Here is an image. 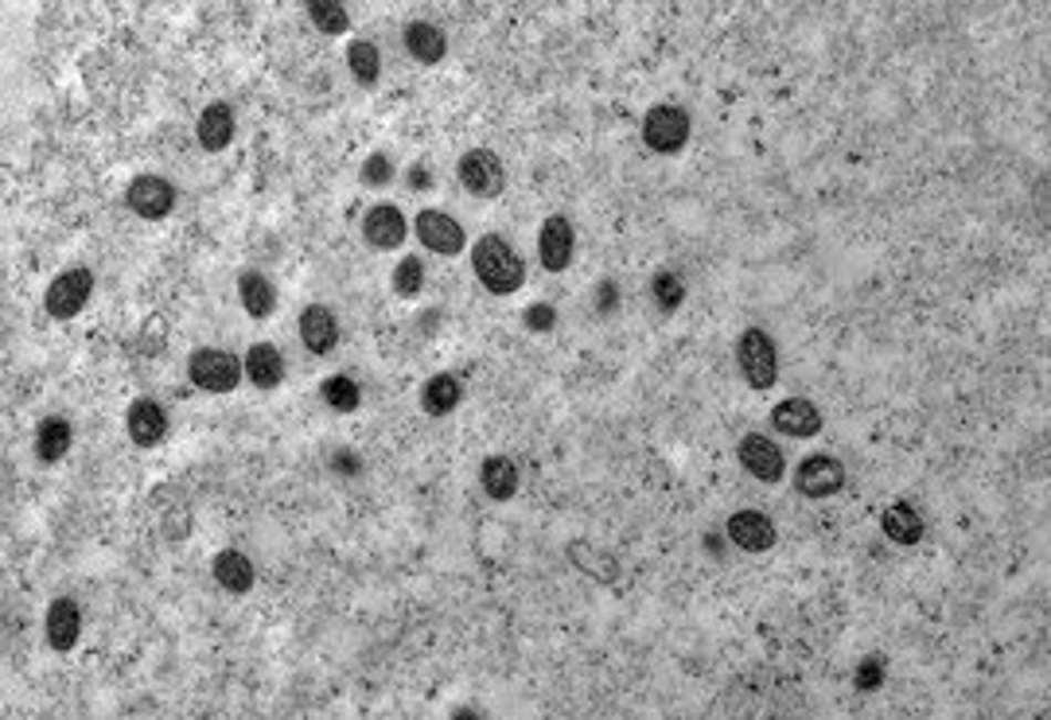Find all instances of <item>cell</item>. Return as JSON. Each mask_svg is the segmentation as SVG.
Wrapping results in <instances>:
<instances>
[{
	"label": "cell",
	"mask_w": 1051,
	"mask_h": 720,
	"mask_svg": "<svg viewBox=\"0 0 1051 720\" xmlns=\"http://www.w3.org/2000/svg\"><path fill=\"white\" fill-rule=\"evenodd\" d=\"M471 269H476L479 284H483L491 296H510V292H518L526 281L522 258H518L507 238L499 234H483L471 246Z\"/></svg>",
	"instance_id": "1"
},
{
	"label": "cell",
	"mask_w": 1051,
	"mask_h": 720,
	"mask_svg": "<svg viewBox=\"0 0 1051 720\" xmlns=\"http://www.w3.org/2000/svg\"><path fill=\"white\" fill-rule=\"evenodd\" d=\"M242 374L246 363L222 347H199L187 358V378L199 389H207V394H230V389H238Z\"/></svg>",
	"instance_id": "2"
},
{
	"label": "cell",
	"mask_w": 1051,
	"mask_h": 720,
	"mask_svg": "<svg viewBox=\"0 0 1051 720\" xmlns=\"http://www.w3.org/2000/svg\"><path fill=\"white\" fill-rule=\"evenodd\" d=\"M736 363H740V374L752 389H771L779 378V351L771 343V335L763 327H748L740 340H736Z\"/></svg>",
	"instance_id": "3"
},
{
	"label": "cell",
	"mask_w": 1051,
	"mask_h": 720,
	"mask_svg": "<svg viewBox=\"0 0 1051 720\" xmlns=\"http://www.w3.org/2000/svg\"><path fill=\"white\" fill-rule=\"evenodd\" d=\"M90 292H94V273L82 265L66 269V273H59L55 281L48 284V296H43V304H48V316L55 320H74L86 307Z\"/></svg>",
	"instance_id": "4"
},
{
	"label": "cell",
	"mask_w": 1051,
	"mask_h": 720,
	"mask_svg": "<svg viewBox=\"0 0 1051 720\" xmlns=\"http://www.w3.org/2000/svg\"><path fill=\"white\" fill-rule=\"evenodd\" d=\"M456 176H460V184L468 187L471 195H479V199H495V195H502V187H507V168H502V160L491 148H471V153H464L460 164H456Z\"/></svg>",
	"instance_id": "5"
},
{
	"label": "cell",
	"mask_w": 1051,
	"mask_h": 720,
	"mask_svg": "<svg viewBox=\"0 0 1051 720\" xmlns=\"http://www.w3.org/2000/svg\"><path fill=\"white\" fill-rule=\"evenodd\" d=\"M643 140L655 153H681L689 145V114L678 106H655L643 117Z\"/></svg>",
	"instance_id": "6"
},
{
	"label": "cell",
	"mask_w": 1051,
	"mask_h": 720,
	"mask_svg": "<svg viewBox=\"0 0 1051 720\" xmlns=\"http://www.w3.org/2000/svg\"><path fill=\"white\" fill-rule=\"evenodd\" d=\"M125 207H129L137 219L156 222L176 207V187L164 176H137L129 184V191H125Z\"/></svg>",
	"instance_id": "7"
},
{
	"label": "cell",
	"mask_w": 1051,
	"mask_h": 720,
	"mask_svg": "<svg viewBox=\"0 0 1051 720\" xmlns=\"http://www.w3.org/2000/svg\"><path fill=\"white\" fill-rule=\"evenodd\" d=\"M573 253H576L573 222H569L565 215H550V219L542 222V234H538V258H542V265L550 269V273H565V269L573 265Z\"/></svg>",
	"instance_id": "8"
},
{
	"label": "cell",
	"mask_w": 1051,
	"mask_h": 720,
	"mask_svg": "<svg viewBox=\"0 0 1051 720\" xmlns=\"http://www.w3.org/2000/svg\"><path fill=\"white\" fill-rule=\"evenodd\" d=\"M794 487H799L807 499H825V494H837L845 487V468H841L833 456H807L794 471Z\"/></svg>",
	"instance_id": "9"
},
{
	"label": "cell",
	"mask_w": 1051,
	"mask_h": 720,
	"mask_svg": "<svg viewBox=\"0 0 1051 720\" xmlns=\"http://www.w3.org/2000/svg\"><path fill=\"white\" fill-rule=\"evenodd\" d=\"M728 542L745 553H768L776 545V522L763 510H736L728 519Z\"/></svg>",
	"instance_id": "10"
},
{
	"label": "cell",
	"mask_w": 1051,
	"mask_h": 720,
	"mask_svg": "<svg viewBox=\"0 0 1051 720\" xmlns=\"http://www.w3.org/2000/svg\"><path fill=\"white\" fill-rule=\"evenodd\" d=\"M736 456H740L745 471H752L760 483H779V479H783V471H787L779 445H776V440H768V437H760V432H752V437L740 440Z\"/></svg>",
	"instance_id": "11"
},
{
	"label": "cell",
	"mask_w": 1051,
	"mask_h": 720,
	"mask_svg": "<svg viewBox=\"0 0 1051 720\" xmlns=\"http://www.w3.org/2000/svg\"><path fill=\"white\" fill-rule=\"evenodd\" d=\"M417 238L425 250L440 253V258H456L464 250V227L440 211H420L417 215Z\"/></svg>",
	"instance_id": "12"
},
{
	"label": "cell",
	"mask_w": 1051,
	"mask_h": 720,
	"mask_svg": "<svg viewBox=\"0 0 1051 720\" xmlns=\"http://www.w3.org/2000/svg\"><path fill=\"white\" fill-rule=\"evenodd\" d=\"M125 429H129L133 445L153 448L160 445L164 432H168V414H164V405L153 401V397H137V401L129 405V414H125Z\"/></svg>",
	"instance_id": "13"
},
{
	"label": "cell",
	"mask_w": 1051,
	"mask_h": 720,
	"mask_svg": "<svg viewBox=\"0 0 1051 720\" xmlns=\"http://www.w3.org/2000/svg\"><path fill=\"white\" fill-rule=\"evenodd\" d=\"M405 234H409V227H405V215L397 211L394 202H378V207L366 211L363 238L374 250H397V246L405 242Z\"/></svg>",
	"instance_id": "14"
},
{
	"label": "cell",
	"mask_w": 1051,
	"mask_h": 720,
	"mask_svg": "<svg viewBox=\"0 0 1051 720\" xmlns=\"http://www.w3.org/2000/svg\"><path fill=\"white\" fill-rule=\"evenodd\" d=\"M771 425H776L779 432H787V437H818L822 432V414H818V405L807 401V397H791V401H779L776 409H771Z\"/></svg>",
	"instance_id": "15"
},
{
	"label": "cell",
	"mask_w": 1051,
	"mask_h": 720,
	"mask_svg": "<svg viewBox=\"0 0 1051 720\" xmlns=\"http://www.w3.org/2000/svg\"><path fill=\"white\" fill-rule=\"evenodd\" d=\"M300 340H304V347L312 351V355L335 351V343H340V324H335L332 307L308 304L304 312H300Z\"/></svg>",
	"instance_id": "16"
},
{
	"label": "cell",
	"mask_w": 1051,
	"mask_h": 720,
	"mask_svg": "<svg viewBox=\"0 0 1051 720\" xmlns=\"http://www.w3.org/2000/svg\"><path fill=\"white\" fill-rule=\"evenodd\" d=\"M195 137H199V145L207 148V153H222V148L235 140V109H230L227 102H210L199 114Z\"/></svg>",
	"instance_id": "17"
},
{
	"label": "cell",
	"mask_w": 1051,
	"mask_h": 720,
	"mask_svg": "<svg viewBox=\"0 0 1051 720\" xmlns=\"http://www.w3.org/2000/svg\"><path fill=\"white\" fill-rule=\"evenodd\" d=\"M82 635V612L71 596H59L55 604L48 607V643L55 650H71Z\"/></svg>",
	"instance_id": "18"
},
{
	"label": "cell",
	"mask_w": 1051,
	"mask_h": 720,
	"mask_svg": "<svg viewBox=\"0 0 1051 720\" xmlns=\"http://www.w3.org/2000/svg\"><path fill=\"white\" fill-rule=\"evenodd\" d=\"M246 378L258 389H277L284 382V358L273 343H253L246 351Z\"/></svg>",
	"instance_id": "19"
},
{
	"label": "cell",
	"mask_w": 1051,
	"mask_h": 720,
	"mask_svg": "<svg viewBox=\"0 0 1051 720\" xmlns=\"http://www.w3.org/2000/svg\"><path fill=\"white\" fill-rule=\"evenodd\" d=\"M881 530L896 545H919L923 542V519L912 502H892L881 514Z\"/></svg>",
	"instance_id": "20"
},
{
	"label": "cell",
	"mask_w": 1051,
	"mask_h": 720,
	"mask_svg": "<svg viewBox=\"0 0 1051 720\" xmlns=\"http://www.w3.org/2000/svg\"><path fill=\"white\" fill-rule=\"evenodd\" d=\"M238 300H242L246 316L266 320V316H273V307H277V289L269 284V276L258 273V269H246V273L238 276Z\"/></svg>",
	"instance_id": "21"
},
{
	"label": "cell",
	"mask_w": 1051,
	"mask_h": 720,
	"mask_svg": "<svg viewBox=\"0 0 1051 720\" xmlns=\"http://www.w3.org/2000/svg\"><path fill=\"white\" fill-rule=\"evenodd\" d=\"M405 51H409L417 63H440L448 51V35L440 32L437 24H429V20H413V24L405 28Z\"/></svg>",
	"instance_id": "22"
},
{
	"label": "cell",
	"mask_w": 1051,
	"mask_h": 720,
	"mask_svg": "<svg viewBox=\"0 0 1051 720\" xmlns=\"http://www.w3.org/2000/svg\"><path fill=\"white\" fill-rule=\"evenodd\" d=\"M210 573H215V581H219L227 592H250L253 588V561L246 557L242 550L215 553V561H210Z\"/></svg>",
	"instance_id": "23"
},
{
	"label": "cell",
	"mask_w": 1051,
	"mask_h": 720,
	"mask_svg": "<svg viewBox=\"0 0 1051 720\" xmlns=\"http://www.w3.org/2000/svg\"><path fill=\"white\" fill-rule=\"evenodd\" d=\"M464 401V386L452 378V374H433L420 389V409L429 417H448L456 405Z\"/></svg>",
	"instance_id": "24"
},
{
	"label": "cell",
	"mask_w": 1051,
	"mask_h": 720,
	"mask_svg": "<svg viewBox=\"0 0 1051 720\" xmlns=\"http://www.w3.org/2000/svg\"><path fill=\"white\" fill-rule=\"evenodd\" d=\"M479 487L491 494L495 502H507L518 491V468L510 456H487L479 468Z\"/></svg>",
	"instance_id": "25"
},
{
	"label": "cell",
	"mask_w": 1051,
	"mask_h": 720,
	"mask_svg": "<svg viewBox=\"0 0 1051 720\" xmlns=\"http://www.w3.org/2000/svg\"><path fill=\"white\" fill-rule=\"evenodd\" d=\"M71 421L66 417H43L40 429H35V456L43 463H59L66 452H71Z\"/></svg>",
	"instance_id": "26"
},
{
	"label": "cell",
	"mask_w": 1051,
	"mask_h": 720,
	"mask_svg": "<svg viewBox=\"0 0 1051 720\" xmlns=\"http://www.w3.org/2000/svg\"><path fill=\"white\" fill-rule=\"evenodd\" d=\"M347 66H351V74L363 82V86H374V82H378V74H382L378 48H374V43H366V40H355L347 48Z\"/></svg>",
	"instance_id": "27"
},
{
	"label": "cell",
	"mask_w": 1051,
	"mask_h": 720,
	"mask_svg": "<svg viewBox=\"0 0 1051 720\" xmlns=\"http://www.w3.org/2000/svg\"><path fill=\"white\" fill-rule=\"evenodd\" d=\"M320 394H324V401L332 405L335 414H355L358 401H363V394H358L355 378H347V374H332V378L320 386Z\"/></svg>",
	"instance_id": "28"
},
{
	"label": "cell",
	"mask_w": 1051,
	"mask_h": 720,
	"mask_svg": "<svg viewBox=\"0 0 1051 720\" xmlns=\"http://www.w3.org/2000/svg\"><path fill=\"white\" fill-rule=\"evenodd\" d=\"M308 20H312V24L320 28L324 35H340V32H347V28H351L347 9H343V4H335V0H312V4H308Z\"/></svg>",
	"instance_id": "29"
},
{
	"label": "cell",
	"mask_w": 1051,
	"mask_h": 720,
	"mask_svg": "<svg viewBox=\"0 0 1051 720\" xmlns=\"http://www.w3.org/2000/svg\"><path fill=\"white\" fill-rule=\"evenodd\" d=\"M651 292H655V300L666 307V312H674V307L686 300V281H681L674 269H658L655 281H651Z\"/></svg>",
	"instance_id": "30"
},
{
	"label": "cell",
	"mask_w": 1051,
	"mask_h": 720,
	"mask_svg": "<svg viewBox=\"0 0 1051 720\" xmlns=\"http://www.w3.org/2000/svg\"><path fill=\"white\" fill-rule=\"evenodd\" d=\"M420 289H425V265H420V258H402V265L394 269V292L417 296Z\"/></svg>",
	"instance_id": "31"
},
{
	"label": "cell",
	"mask_w": 1051,
	"mask_h": 720,
	"mask_svg": "<svg viewBox=\"0 0 1051 720\" xmlns=\"http://www.w3.org/2000/svg\"><path fill=\"white\" fill-rule=\"evenodd\" d=\"M526 327L530 332H553L558 327V307H550V304H534V307H526Z\"/></svg>",
	"instance_id": "32"
},
{
	"label": "cell",
	"mask_w": 1051,
	"mask_h": 720,
	"mask_svg": "<svg viewBox=\"0 0 1051 720\" xmlns=\"http://www.w3.org/2000/svg\"><path fill=\"white\" fill-rule=\"evenodd\" d=\"M389 176H394V164H389V160H386V156H382V153H374L371 160L363 164V184H374V187H382V184H386Z\"/></svg>",
	"instance_id": "33"
},
{
	"label": "cell",
	"mask_w": 1051,
	"mask_h": 720,
	"mask_svg": "<svg viewBox=\"0 0 1051 720\" xmlns=\"http://www.w3.org/2000/svg\"><path fill=\"white\" fill-rule=\"evenodd\" d=\"M884 681V666L876 662V658H868V662L857 666V689H876Z\"/></svg>",
	"instance_id": "34"
},
{
	"label": "cell",
	"mask_w": 1051,
	"mask_h": 720,
	"mask_svg": "<svg viewBox=\"0 0 1051 720\" xmlns=\"http://www.w3.org/2000/svg\"><path fill=\"white\" fill-rule=\"evenodd\" d=\"M612 307H615V284L604 281L600 284V312H612Z\"/></svg>",
	"instance_id": "35"
},
{
	"label": "cell",
	"mask_w": 1051,
	"mask_h": 720,
	"mask_svg": "<svg viewBox=\"0 0 1051 720\" xmlns=\"http://www.w3.org/2000/svg\"><path fill=\"white\" fill-rule=\"evenodd\" d=\"M425 184H429V179H425V168H413V187H417V191H420V187H425Z\"/></svg>",
	"instance_id": "36"
}]
</instances>
